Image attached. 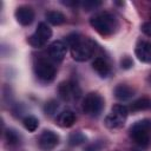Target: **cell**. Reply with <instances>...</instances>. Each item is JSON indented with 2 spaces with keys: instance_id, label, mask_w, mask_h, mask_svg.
Here are the masks:
<instances>
[{
  "instance_id": "cell-1",
  "label": "cell",
  "mask_w": 151,
  "mask_h": 151,
  "mask_svg": "<svg viewBox=\"0 0 151 151\" xmlns=\"http://www.w3.org/2000/svg\"><path fill=\"white\" fill-rule=\"evenodd\" d=\"M66 41L71 47V55L76 61H86L93 55L94 44L90 39H85L78 33H73L67 37Z\"/></svg>"
},
{
  "instance_id": "cell-2",
  "label": "cell",
  "mask_w": 151,
  "mask_h": 151,
  "mask_svg": "<svg viewBox=\"0 0 151 151\" xmlns=\"http://www.w3.org/2000/svg\"><path fill=\"white\" fill-rule=\"evenodd\" d=\"M90 25L94 31L101 35H112L118 28V20L116 17L109 12H101L93 15L90 19Z\"/></svg>"
},
{
  "instance_id": "cell-3",
  "label": "cell",
  "mask_w": 151,
  "mask_h": 151,
  "mask_svg": "<svg viewBox=\"0 0 151 151\" xmlns=\"http://www.w3.org/2000/svg\"><path fill=\"white\" fill-rule=\"evenodd\" d=\"M130 136L137 145L149 147L151 145V119L136 122L130 127Z\"/></svg>"
},
{
  "instance_id": "cell-4",
  "label": "cell",
  "mask_w": 151,
  "mask_h": 151,
  "mask_svg": "<svg viewBox=\"0 0 151 151\" xmlns=\"http://www.w3.org/2000/svg\"><path fill=\"white\" fill-rule=\"evenodd\" d=\"M81 109L87 116L98 117L104 109V99L99 93L90 92L83 99Z\"/></svg>"
},
{
  "instance_id": "cell-5",
  "label": "cell",
  "mask_w": 151,
  "mask_h": 151,
  "mask_svg": "<svg viewBox=\"0 0 151 151\" xmlns=\"http://www.w3.org/2000/svg\"><path fill=\"white\" fill-rule=\"evenodd\" d=\"M129 114V109L122 104H116L112 106L111 112L105 118V125L109 129H119L125 124Z\"/></svg>"
},
{
  "instance_id": "cell-6",
  "label": "cell",
  "mask_w": 151,
  "mask_h": 151,
  "mask_svg": "<svg viewBox=\"0 0 151 151\" xmlns=\"http://www.w3.org/2000/svg\"><path fill=\"white\" fill-rule=\"evenodd\" d=\"M51 37H52V29L47 26V24L40 22L37 27L35 32L28 37L27 41L31 46H33L35 48H40L46 45V42L48 41V39Z\"/></svg>"
},
{
  "instance_id": "cell-7",
  "label": "cell",
  "mask_w": 151,
  "mask_h": 151,
  "mask_svg": "<svg viewBox=\"0 0 151 151\" xmlns=\"http://www.w3.org/2000/svg\"><path fill=\"white\" fill-rule=\"evenodd\" d=\"M34 72L39 80H41L44 83H50L54 79L57 70H55L54 65L51 64L50 61H47L45 59H40L37 61V64L34 66Z\"/></svg>"
},
{
  "instance_id": "cell-8",
  "label": "cell",
  "mask_w": 151,
  "mask_h": 151,
  "mask_svg": "<svg viewBox=\"0 0 151 151\" xmlns=\"http://www.w3.org/2000/svg\"><path fill=\"white\" fill-rule=\"evenodd\" d=\"M58 93L63 100L70 101V100H77L78 98H80L81 90L77 83L67 80V81L60 83V85L58 87Z\"/></svg>"
},
{
  "instance_id": "cell-9",
  "label": "cell",
  "mask_w": 151,
  "mask_h": 151,
  "mask_svg": "<svg viewBox=\"0 0 151 151\" xmlns=\"http://www.w3.org/2000/svg\"><path fill=\"white\" fill-rule=\"evenodd\" d=\"M39 146L44 151H50L59 144V136L52 130H44L39 137Z\"/></svg>"
},
{
  "instance_id": "cell-10",
  "label": "cell",
  "mask_w": 151,
  "mask_h": 151,
  "mask_svg": "<svg viewBox=\"0 0 151 151\" xmlns=\"http://www.w3.org/2000/svg\"><path fill=\"white\" fill-rule=\"evenodd\" d=\"M67 52V44L63 40H55L48 46V55L53 61L60 63Z\"/></svg>"
},
{
  "instance_id": "cell-11",
  "label": "cell",
  "mask_w": 151,
  "mask_h": 151,
  "mask_svg": "<svg viewBox=\"0 0 151 151\" xmlns=\"http://www.w3.org/2000/svg\"><path fill=\"white\" fill-rule=\"evenodd\" d=\"M15 19L22 26H28L34 20V11L29 6H19L15 9Z\"/></svg>"
},
{
  "instance_id": "cell-12",
  "label": "cell",
  "mask_w": 151,
  "mask_h": 151,
  "mask_svg": "<svg viewBox=\"0 0 151 151\" xmlns=\"http://www.w3.org/2000/svg\"><path fill=\"white\" fill-rule=\"evenodd\" d=\"M136 57L143 63H151V42L140 40L137 42L134 48Z\"/></svg>"
},
{
  "instance_id": "cell-13",
  "label": "cell",
  "mask_w": 151,
  "mask_h": 151,
  "mask_svg": "<svg viewBox=\"0 0 151 151\" xmlns=\"http://www.w3.org/2000/svg\"><path fill=\"white\" fill-rule=\"evenodd\" d=\"M134 96V90L127 85H124V84H119L114 87V97L118 99V100H122V101H125V100H129L131 99L132 97Z\"/></svg>"
},
{
  "instance_id": "cell-14",
  "label": "cell",
  "mask_w": 151,
  "mask_h": 151,
  "mask_svg": "<svg viewBox=\"0 0 151 151\" xmlns=\"http://www.w3.org/2000/svg\"><path fill=\"white\" fill-rule=\"evenodd\" d=\"M92 67H93V70H94L100 77H103V78H105V77H107V76L110 74V65H109V63H107L104 58H101V57L94 58V60L92 61Z\"/></svg>"
},
{
  "instance_id": "cell-15",
  "label": "cell",
  "mask_w": 151,
  "mask_h": 151,
  "mask_svg": "<svg viewBox=\"0 0 151 151\" xmlns=\"http://www.w3.org/2000/svg\"><path fill=\"white\" fill-rule=\"evenodd\" d=\"M57 123L61 127H71L76 123V114L71 110H65L58 114Z\"/></svg>"
},
{
  "instance_id": "cell-16",
  "label": "cell",
  "mask_w": 151,
  "mask_h": 151,
  "mask_svg": "<svg viewBox=\"0 0 151 151\" xmlns=\"http://www.w3.org/2000/svg\"><path fill=\"white\" fill-rule=\"evenodd\" d=\"M129 109H130V111H132V112H139V111L151 110V98H147V97L139 98V99L134 100V101L130 105Z\"/></svg>"
},
{
  "instance_id": "cell-17",
  "label": "cell",
  "mask_w": 151,
  "mask_h": 151,
  "mask_svg": "<svg viewBox=\"0 0 151 151\" xmlns=\"http://www.w3.org/2000/svg\"><path fill=\"white\" fill-rule=\"evenodd\" d=\"M45 17H46L47 21L54 26L61 25L66 21V17L59 11H48V12H46Z\"/></svg>"
},
{
  "instance_id": "cell-18",
  "label": "cell",
  "mask_w": 151,
  "mask_h": 151,
  "mask_svg": "<svg viewBox=\"0 0 151 151\" xmlns=\"http://www.w3.org/2000/svg\"><path fill=\"white\" fill-rule=\"evenodd\" d=\"M22 124L26 130H28L29 132H34L39 126V120L34 116H27L22 119Z\"/></svg>"
},
{
  "instance_id": "cell-19",
  "label": "cell",
  "mask_w": 151,
  "mask_h": 151,
  "mask_svg": "<svg viewBox=\"0 0 151 151\" xmlns=\"http://www.w3.org/2000/svg\"><path fill=\"white\" fill-rule=\"evenodd\" d=\"M86 140V136L80 132V131H76V132H72L68 137V142H70V145L72 146H76V145H80L83 144L84 142Z\"/></svg>"
},
{
  "instance_id": "cell-20",
  "label": "cell",
  "mask_w": 151,
  "mask_h": 151,
  "mask_svg": "<svg viewBox=\"0 0 151 151\" xmlns=\"http://www.w3.org/2000/svg\"><path fill=\"white\" fill-rule=\"evenodd\" d=\"M58 107H59L58 101L54 100V99H51V100H48V101L45 104V106H44V111H45L46 114H48V116H53V114L57 112Z\"/></svg>"
},
{
  "instance_id": "cell-21",
  "label": "cell",
  "mask_w": 151,
  "mask_h": 151,
  "mask_svg": "<svg viewBox=\"0 0 151 151\" xmlns=\"http://www.w3.org/2000/svg\"><path fill=\"white\" fill-rule=\"evenodd\" d=\"M6 140L9 145H15L19 143V136L14 130H7L6 131Z\"/></svg>"
},
{
  "instance_id": "cell-22",
  "label": "cell",
  "mask_w": 151,
  "mask_h": 151,
  "mask_svg": "<svg viewBox=\"0 0 151 151\" xmlns=\"http://www.w3.org/2000/svg\"><path fill=\"white\" fill-rule=\"evenodd\" d=\"M100 5H101V1H98V0H86V1L81 2V6H83L86 11L94 9V8L99 7Z\"/></svg>"
},
{
  "instance_id": "cell-23",
  "label": "cell",
  "mask_w": 151,
  "mask_h": 151,
  "mask_svg": "<svg viewBox=\"0 0 151 151\" xmlns=\"http://www.w3.org/2000/svg\"><path fill=\"white\" fill-rule=\"evenodd\" d=\"M103 147H104V143L100 142V140H98V142H94V143H92V144H88V145L85 147L84 151H101Z\"/></svg>"
},
{
  "instance_id": "cell-24",
  "label": "cell",
  "mask_w": 151,
  "mask_h": 151,
  "mask_svg": "<svg viewBox=\"0 0 151 151\" xmlns=\"http://www.w3.org/2000/svg\"><path fill=\"white\" fill-rule=\"evenodd\" d=\"M120 65H122L123 68L127 70V68H130V67L133 65V63H132V59H131L130 57H124V58L122 59V61H120Z\"/></svg>"
},
{
  "instance_id": "cell-25",
  "label": "cell",
  "mask_w": 151,
  "mask_h": 151,
  "mask_svg": "<svg viewBox=\"0 0 151 151\" xmlns=\"http://www.w3.org/2000/svg\"><path fill=\"white\" fill-rule=\"evenodd\" d=\"M142 32L144 34L151 37V20H149V21H146L142 25Z\"/></svg>"
}]
</instances>
